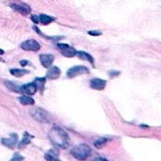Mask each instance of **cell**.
<instances>
[{
  "label": "cell",
  "instance_id": "obj_5",
  "mask_svg": "<svg viewBox=\"0 0 161 161\" xmlns=\"http://www.w3.org/2000/svg\"><path fill=\"white\" fill-rule=\"evenodd\" d=\"M21 48L25 51H39L41 48L40 43L35 40H26L21 44Z\"/></svg>",
  "mask_w": 161,
  "mask_h": 161
},
{
  "label": "cell",
  "instance_id": "obj_1",
  "mask_svg": "<svg viewBox=\"0 0 161 161\" xmlns=\"http://www.w3.org/2000/svg\"><path fill=\"white\" fill-rule=\"evenodd\" d=\"M48 138L56 147L65 149L69 145V136L60 127H53L48 133Z\"/></svg>",
  "mask_w": 161,
  "mask_h": 161
},
{
  "label": "cell",
  "instance_id": "obj_25",
  "mask_svg": "<svg viewBox=\"0 0 161 161\" xmlns=\"http://www.w3.org/2000/svg\"><path fill=\"white\" fill-rule=\"evenodd\" d=\"M31 21L34 24H39L40 22V17L38 15H31Z\"/></svg>",
  "mask_w": 161,
  "mask_h": 161
},
{
  "label": "cell",
  "instance_id": "obj_20",
  "mask_svg": "<svg viewBox=\"0 0 161 161\" xmlns=\"http://www.w3.org/2000/svg\"><path fill=\"white\" fill-rule=\"evenodd\" d=\"M108 139H105V138H101V139H98V140H96L94 142H93V144H94V146L96 147V148H98V149H100V148H102V147H104L105 145H106V143L108 142Z\"/></svg>",
  "mask_w": 161,
  "mask_h": 161
},
{
  "label": "cell",
  "instance_id": "obj_4",
  "mask_svg": "<svg viewBox=\"0 0 161 161\" xmlns=\"http://www.w3.org/2000/svg\"><path fill=\"white\" fill-rule=\"evenodd\" d=\"M87 74H90V70L85 66L78 65V66H74L67 71V77L74 78L75 76H78L81 75H87Z\"/></svg>",
  "mask_w": 161,
  "mask_h": 161
},
{
  "label": "cell",
  "instance_id": "obj_8",
  "mask_svg": "<svg viewBox=\"0 0 161 161\" xmlns=\"http://www.w3.org/2000/svg\"><path fill=\"white\" fill-rule=\"evenodd\" d=\"M54 59H55V57L52 54H42V55H40V61L44 68H50Z\"/></svg>",
  "mask_w": 161,
  "mask_h": 161
},
{
  "label": "cell",
  "instance_id": "obj_16",
  "mask_svg": "<svg viewBox=\"0 0 161 161\" xmlns=\"http://www.w3.org/2000/svg\"><path fill=\"white\" fill-rule=\"evenodd\" d=\"M54 20H55V18H54V17H51V16H49V15H46V14H41V15H40V22H41L42 25H49L51 22H53Z\"/></svg>",
  "mask_w": 161,
  "mask_h": 161
},
{
  "label": "cell",
  "instance_id": "obj_21",
  "mask_svg": "<svg viewBox=\"0 0 161 161\" xmlns=\"http://www.w3.org/2000/svg\"><path fill=\"white\" fill-rule=\"evenodd\" d=\"M5 85L12 92H20V88L17 87L13 82H10V81H6L5 82Z\"/></svg>",
  "mask_w": 161,
  "mask_h": 161
},
{
  "label": "cell",
  "instance_id": "obj_2",
  "mask_svg": "<svg viewBox=\"0 0 161 161\" xmlns=\"http://www.w3.org/2000/svg\"><path fill=\"white\" fill-rule=\"evenodd\" d=\"M71 154L78 160H86L92 154V149L87 144H80L71 150Z\"/></svg>",
  "mask_w": 161,
  "mask_h": 161
},
{
  "label": "cell",
  "instance_id": "obj_12",
  "mask_svg": "<svg viewBox=\"0 0 161 161\" xmlns=\"http://www.w3.org/2000/svg\"><path fill=\"white\" fill-rule=\"evenodd\" d=\"M76 56H77L79 58L83 59V60H88L92 66H94V58H93L92 56H91L89 53L84 52V51H77V52H76Z\"/></svg>",
  "mask_w": 161,
  "mask_h": 161
},
{
  "label": "cell",
  "instance_id": "obj_27",
  "mask_svg": "<svg viewBox=\"0 0 161 161\" xmlns=\"http://www.w3.org/2000/svg\"><path fill=\"white\" fill-rule=\"evenodd\" d=\"M92 161H108L106 158H94Z\"/></svg>",
  "mask_w": 161,
  "mask_h": 161
},
{
  "label": "cell",
  "instance_id": "obj_6",
  "mask_svg": "<svg viewBox=\"0 0 161 161\" xmlns=\"http://www.w3.org/2000/svg\"><path fill=\"white\" fill-rule=\"evenodd\" d=\"M90 86L95 91H103L107 86V81L101 78H92L90 81Z\"/></svg>",
  "mask_w": 161,
  "mask_h": 161
},
{
  "label": "cell",
  "instance_id": "obj_26",
  "mask_svg": "<svg viewBox=\"0 0 161 161\" xmlns=\"http://www.w3.org/2000/svg\"><path fill=\"white\" fill-rule=\"evenodd\" d=\"M57 46H58V48L61 51V50L66 49L67 47H69V44H66V43H58Z\"/></svg>",
  "mask_w": 161,
  "mask_h": 161
},
{
  "label": "cell",
  "instance_id": "obj_9",
  "mask_svg": "<svg viewBox=\"0 0 161 161\" xmlns=\"http://www.w3.org/2000/svg\"><path fill=\"white\" fill-rule=\"evenodd\" d=\"M18 142V136L17 134H10L9 135V138L8 139H2L1 140V143L6 146V147H8L10 149H13L15 147V144L17 143Z\"/></svg>",
  "mask_w": 161,
  "mask_h": 161
},
{
  "label": "cell",
  "instance_id": "obj_18",
  "mask_svg": "<svg viewBox=\"0 0 161 161\" xmlns=\"http://www.w3.org/2000/svg\"><path fill=\"white\" fill-rule=\"evenodd\" d=\"M30 138H32V136H30L27 132H25L23 141L19 143V148H23V147H25V145L29 144V143H30Z\"/></svg>",
  "mask_w": 161,
  "mask_h": 161
},
{
  "label": "cell",
  "instance_id": "obj_3",
  "mask_svg": "<svg viewBox=\"0 0 161 161\" xmlns=\"http://www.w3.org/2000/svg\"><path fill=\"white\" fill-rule=\"evenodd\" d=\"M30 114L34 120H36L40 123H46L47 124V123L52 122L51 115L42 108H34L33 110H31Z\"/></svg>",
  "mask_w": 161,
  "mask_h": 161
},
{
  "label": "cell",
  "instance_id": "obj_24",
  "mask_svg": "<svg viewBox=\"0 0 161 161\" xmlns=\"http://www.w3.org/2000/svg\"><path fill=\"white\" fill-rule=\"evenodd\" d=\"M120 74H121V73H120V72H117V71H110V72H108V75H109L110 78L116 77V76H118Z\"/></svg>",
  "mask_w": 161,
  "mask_h": 161
},
{
  "label": "cell",
  "instance_id": "obj_11",
  "mask_svg": "<svg viewBox=\"0 0 161 161\" xmlns=\"http://www.w3.org/2000/svg\"><path fill=\"white\" fill-rule=\"evenodd\" d=\"M60 70L58 67L57 66H53V67H50V69L47 71V74H46V78L48 79H57L59 77L60 75Z\"/></svg>",
  "mask_w": 161,
  "mask_h": 161
},
{
  "label": "cell",
  "instance_id": "obj_29",
  "mask_svg": "<svg viewBox=\"0 0 161 161\" xmlns=\"http://www.w3.org/2000/svg\"><path fill=\"white\" fill-rule=\"evenodd\" d=\"M3 54H4V50L0 49V55H3Z\"/></svg>",
  "mask_w": 161,
  "mask_h": 161
},
{
  "label": "cell",
  "instance_id": "obj_19",
  "mask_svg": "<svg viewBox=\"0 0 161 161\" xmlns=\"http://www.w3.org/2000/svg\"><path fill=\"white\" fill-rule=\"evenodd\" d=\"M58 152H54V151H50L45 155V159L47 161H60L58 158Z\"/></svg>",
  "mask_w": 161,
  "mask_h": 161
},
{
  "label": "cell",
  "instance_id": "obj_22",
  "mask_svg": "<svg viewBox=\"0 0 161 161\" xmlns=\"http://www.w3.org/2000/svg\"><path fill=\"white\" fill-rule=\"evenodd\" d=\"M24 160V158L20 155V154H18V153H16L14 156H13V158L10 159L9 161H23Z\"/></svg>",
  "mask_w": 161,
  "mask_h": 161
},
{
  "label": "cell",
  "instance_id": "obj_15",
  "mask_svg": "<svg viewBox=\"0 0 161 161\" xmlns=\"http://www.w3.org/2000/svg\"><path fill=\"white\" fill-rule=\"evenodd\" d=\"M19 101L22 105L24 106H30V105H34V100L28 96V95H23L21 97H19Z\"/></svg>",
  "mask_w": 161,
  "mask_h": 161
},
{
  "label": "cell",
  "instance_id": "obj_28",
  "mask_svg": "<svg viewBox=\"0 0 161 161\" xmlns=\"http://www.w3.org/2000/svg\"><path fill=\"white\" fill-rule=\"evenodd\" d=\"M20 64H21L22 66H25V65L27 64V61H26V60H22V61H20Z\"/></svg>",
  "mask_w": 161,
  "mask_h": 161
},
{
  "label": "cell",
  "instance_id": "obj_14",
  "mask_svg": "<svg viewBox=\"0 0 161 161\" xmlns=\"http://www.w3.org/2000/svg\"><path fill=\"white\" fill-rule=\"evenodd\" d=\"M45 77H38L35 79V84H36V87H37V90H40L41 92H43L44 90V86H45Z\"/></svg>",
  "mask_w": 161,
  "mask_h": 161
},
{
  "label": "cell",
  "instance_id": "obj_17",
  "mask_svg": "<svg viewBox=\"0 0 161 161\" xmlns=\"http://www.w3.org/2000/svg\"><path fill=\"white\" fill-rule=\"evenodd\" d=\"M29 72L27 70H23V69H11L10 70V74L16 77H21L26 74H28Z\"/></svg>",
  "mask_w": 161,
  "mask_h": 161
},
{
  "label": "cell",
  "instance_id": "obj_10",
  "mask_svg": "<svg viewBox=\"0 0 161 161\" xmlns=\"http://www.w3.org/2000/svg\"><path fill=\"white\" fill-rule=\"evenodd\" d=\"M10 7L12 8V9L18 11L23 15H27L31 11L30 7L26 4H10Z\"/></svg>",
  "mask_w": 161,
  "mask_h": 161
},
{
  "label": "cell",
  "instance_id": "obj_7",
  "mask_svg": "<svg viewBox=\"0 0 161 161\" xmlns=\"http://www.w3.org/2000/svg\"><path fill=\"white\" fill-rule=\"evenodd\" d=\"M36 92H37V87L34 82L28 83V84H25V85H23L22 87H20V92H22L25 95H28V96L35 94Z\"/></svg>",
  "mask_w": 161,
  "mask_h": 161
},
{
  "label": "cell",
  "instance_id": "obj_13",
  "mask_svg": "<svg viewBox=\"0 0 161 161\" xmlns=\"http://www.w3.org/2000/svg\"><path fill=\"white\" fill-rule=\"evenodd\" d=\"M76 52L77 51L74 47H71V46L67 47L66 49L61 50V54L66 58H73V57L76 56Z\"/></svg>",
  "mask_w": 161,
  "mask_h": 161
},
{
  "label": "cell",
  "instance_id": "obj_23",
  "mask_svg": "<svg viewBox=\"0 0 161 161\" xmlns=\"http://www.w3.org/2000/svg\"><path fill=\"white\" fill-rule=\"evenodd\" d=\"M88 34L92 35V36H101L102 32L98 31V30H91V31H88Z\"/></svg>",
  "mask_w": 161,
  "mask_h": 161
}]
</instances>
